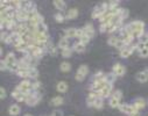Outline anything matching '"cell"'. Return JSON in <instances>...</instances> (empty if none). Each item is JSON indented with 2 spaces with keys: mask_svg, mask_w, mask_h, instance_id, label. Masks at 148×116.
Returning <instances> with one entry per match:
<instances>
[{
  "mask_svg": "<svg viewBox=\"0 0 148 116\" xmlns=\"http://www.w3.org/2000/svg\"><path fill=\"white\" fill-rule=\"evenodd\" d=\"M5 63H6V66L10 71H13V72H18L19 71V65L16 63V58L14 56L13 52H10L6 57H5Z\"/></svg>",
  "mask_w": 148,
  "mask_h": 116,
  "instance_id": "6da1fadb",
  "label": "cell"
},
{
  "mask_svg": "<svg viewBox=\"0 0 148 116\" xmlns=\"http://www.w3.org/2000/svg\"><path fill=\"white\" fill-rule=\"evenodd\" d=\"M41 100V95L40 93H27L26 94V103L28 106H35L38 104L39 101Z\"/></svg>",
  "mask_w": 148,
  "mask_h": 116,
  "instance_id": "7a4b0ae2",
  "label": "cell"
},
{
  "mask_svg": "<svg viewBox=\"0 0 148 116\" xmlns=\"http://www.w3.org/2000/svg\"><path fill=\"white\" fill-rule=\"evenodd\" d=\"M119 109L121 113L128 114V115H133V114H138V109L134 107V104H127V103H121L119 106Z\"/></svg>",
  "mask_w": 148,
  "mask_h": 116,
  "instance_id": "3957f363",
  "label": "cell"
},
{
  "mask_svg": "<svg viewBox=\"0 0 148 116\" xmlns=\"http://www.w3.org/2000/svg\"><path fill=\"white\" fill-rule=\"evenodd\" d=\"M89 73V67L88 65H81L78 67V71L76 73V80L78 81H83L85 79V75Z\"/></svg>",
  "mask_w": 148,
  "mask_h": 116,
  "instance_id": "277c9868",
  "label": "cell"
},
{
  "mask_svg": "<svg viewBox=\"0 0 148 116\" xmlns=\"http://www.w3.org/2000/svg\"><path fill=\"white\" fill-rule=\"evenodd\" d=\"M16 90H19L20 92H22L23 94H27L32 90V83H29L28 80H23V81L20 83V85L18 86Z\"/></svg>",
  "mask_w": 148,
  "mask_h": 116,
  "instance_id": "5b68a950",
  "label": "cell"
},
{
  "mask_svg": "<svg viewBox=\"0 0 148 116\" xmlns=\"http://www.w3.org/2000/svg\"><path fill=\"white\" fill-rule=\"evenodd\" d=\"M136 48H138L136 45H128V47H125L123 50H120V56H121L123 58H126V57L131 56V55L133 54V51H134Z\"/></svg>",
  "mask_w": 148,
  "mask_h": 116,
  "instance_id": "8992f818",
  "label": "cell"
},
{
  "mask_svg": "<svg viewBox=\"0 0 148 116\" xmlns=\"http://www.w3.org/2000/svg\"><path fill=\"white\" fill-rule=\"evenodd\" d=\"M15 19L19 20V21H26V20H29V13H27V12L23 11V9H19V11H16Z\"/></svg>",
  "mask_w": 148,
  "mask_h": 116,
  "instance_id": "52a82bcc",
  "label": "cell"
},
{
  "mask_svg": "<svg viewBox=\"0 0 148 116\" xmlns=\"http://www.w3.org/2000/svg\"><path fill=\"white\" fill-rule=\"evenodd\" d=\"M125 72H126V69H125V66H124L123 64H116V65L113 66V73H114L116 75L123 77V75L125 74Z\"/></svg>",
  "mask_w": 148,
  "mask_h": 116,
  "instance_id": "ba28073f",
  "label": "cell"
},
{
  "mask_svg": "<svg viewBox=\"0 0 148 116\" xmlns=\"http://www.w3.org/2000/svg\"><path fill=\"white\" fill-rule=\"evenodd\" d=\"M136 80L140 83H146L148 81V71H141L136 74Z\"/></svg>",
  "mask_w": 148,
  "mask_h": 116,
  "instance_id": "9c48e42d",
  "label": "cell"
},
{
  "mask_svg": "<svg viewBox=\"0 0 148 116\" xmlns=\"http://www.w3.org/2000/svg\"><path fill=\"white\" fill-rule=\"evenodd\" d=\"M111 92H112V85L107 84V85L105 86V88L99 93V96H100V98H107V96L111 94Z\"/></svg>",
  "mask_w": 148,
  "mask_h": 116,
  "instance_id": "30bf717a",
  "label": "cell"
},
{
  "mask_svg": "<svg viewBox=\"0 0 148 116\" xmlns=\"http://www.w3.org/2000/svg\"><path fill=\"white\" fill-rule=\"evenodd\" d=\"M83 30H84L85 35H88L90 38L95 36V29H93V26H92L91 23H88V24H86V26L83 28Z\"/></svg>",
  "mask_w": 148,
  "mask_h": 116,
  "instance_id": "8fae6325",
  "label": "cell"
},
{
  "mask_svg": "<svg viewBox=\"0 0 148 116\" xmlns=\"http://www.w3.org/2000/svg\"><path fill=\"white\" fill-rule=\"evenodd\" d=\"M12 96H13L14 99H16L18 101H26V94H23V93H22V92H20L19 90L13 91Z\"/></svg>",
  "mask_w": 148,
  "mask_h": 116,
  "instance_id": "7c38bea8",
  "label": "cell"
},
{
  "mask_svg": "<svg viewBox=\"0 0 148 116\" xmlns=\"http://www.w3.org/2000/svg\"><path fill=\"white\" fill-rule=\"evenodd\" d=\"M20 107L18 106V104H12L11 107H10V109H8V113H10V115H12V116H18L19 114H20Z\"/></svg>",
  "mask_w": 148,
  "mask_h": 116,
  "instance_id": "4fadbf2b",
  "label": "cell"
},
{
  "mask_svg": "<svg viewBox=\"0 0 148 116\" xmlns=\"http://www.w3.org/2000/svg\"><path fill=\"white\" fill-rule=\"evenodd\" d=\"M98 96H99V95H98V93H96V92L90 93L89 96H88V99H86L88 104H89V106H93V103H95V101H96V99H97Z\"/></svg>",
  "mask_w": 148,
  "mask_h": 116,
  "instance_id": "5bb4252c",
  "label": "cell"
},
{
  "mask_svg": "<svg viewBox=\"0 0 148 116\" xmlns=\"http://www.w3.org/2000/svg\"><path fill=\"white\" fill-rule=\"evenodd\" d=\"M63 98L62 96H55V98H53L51 100H50V104L51 106H56V107H58V106H61V104H63Z\"/></svg>",
  "mask_w": 148,
  "mask_h": 116,
  "instance_id": "9a60e30c",
  "label": "cell"
},
{
  "mask_svg": "<svg viewBox=\"0 0 148 116\" xmlns=\"http://www.w3.org/2000/svg\"><path fill=\"white\" fill-rule=\"evenodd\" d=\"M78 16V11H77V8H70L69 11H68V13H66V18L68 19H75V18H77Z\"/></svg>",
  "mask_w": 148,
  "mask_h": 116,
  "instance_id": "2e32d148",
  "label": "cell"
},
{
  "mask_svg": "<svg viewBox=\"0 0 148 116\" xmlns=\"http://www.w3.org/2000/svg\"><path fill=\"white\" fill-rule=\"evenodd\" d=\"M58 48H61L62 50H64V49L69 48V41H68V37H63V38H61L60 42H58Z\"/></svg>",
  "mask_w": 148,
  "mask_h": 116,
  "instance_id": "e0dca14e",
  "label": "cell"
},
{
  "mask_svg": "<svg viewBox=\"0 0 148 116\" xmlns=\"http://www.w3.org/2000/svg\"><path fill=\"white\" fill-rule=\"evenodd\" d=\"M145 106H146V101H145L143 99H141V98L136 99V100H135V102H134V107H135L138 110H139V109L145 108Z\"/></svg>",
  "mask_w": 148,
  "mask_h": 116,
  "instance_id": "ac0fdd59",
  "label": "cell"
},
{
  "mask_svg": "<svg viewBox=\"0 0 148 116\" xmlns=\"http://www.w3.org/2000/svg\"><path fill=\"white\" fill-rule=\"evenodd\" d=\"M77 35V29L76 28H68L65 30V37H76Z\"/></svg>",
  "mask_w": 148,
  "mask_h": 116,
  "instance_id": "d6986e66",
  "label": "cell"
},
{
  "mask_svg": "<svg viewBox=\"0 0 148 116\" xmlns=\"http://www.w3.org/2000/svg\"><path fill=\"white\" fill-rule=\"evenodd\" d=\"M57 91H58L60 93L66 92V91H68V84H66L65 81H60V83L57 84Z\"/></svg>",
  "mask_w": 148,
  "mask_h": 116,
  "instance_id": "ffe728a7",
  "label": "cell"
},
{
  "mask_svg": "<svg viewBox=\"0 0 148 116\" xmlns=\"http://www.w3.org/2000/svg\"><path fill=\"white\" fill-rule=\"evenodd\" d=\"M54 6H55L58 11H63V9H65V7H66L65 3L62 1V0H55V1H54Z\"/></svg>",
  "mask_w": 148,
  "mask_h": 116,
  "instance_id": "44dd1931",
  "label": "cell"
},
{
  "mask_svg": "<svg viewBox=\"0 0 148 116\" xmlns=\"http://www.w3.org/2000/svg\"><path fill=\"white\" fill-rule=\"evenodd\" d=\"M73 50L76 52H84L85 51V44H83L82 42H78L73 45Z\"/></svg>",
  "mask_w": 148,
  "mask_h": 116,
  "instance_id": "7402d4cb",
  "label": "cell"
},
{
  "mask_svg": "<svg viewBox=\"0 0 148 116\" xmlns=\"http://www.w3.org/2000/svg\"><path fill=\"white\" fill-rule=\"evenodd\" d=\"M103 106H104V100H103V98L98 96V98L96 99L95 103H93V107L97 108V109H100V108H103Z\"/></svg>",
  "mask_w": 148,
  "mask_h": 116,
  "instance_id": "603a6c76",
  "label": "cell"
},
{
  "mask_svg": "<svg viewBox=\"0 0 148 116\" xmlns=\"http://www.w3.org/2000/svg\"><path fill=\"white\" fill-rule=\"evenodd\" d=\"M36 29H38V33H40V34H47V26L45 24V22L39 23Z\"/></svg>",
  "mask_w": 148,
  "mask_h": 116,
  "instance_id": "cb8c5ba5",
  "label": "cell"
},
{
  "mask_svg": "<svg viewBox=\"0 0 148 116\" xmlns=\"http://www.w3.org/2000/svg\"><path fill=\"white\" fill-rule=\"evenodd\" d=\"M60 69H61L62 72H69V71L71 70V65H70V63H68V62H63V63L61 64Z\"/></svg>",
  "mask_w": 148,
  "mask_h": 116,
  "instance_id": "d4e9b609",
  "label": "cell"
},
{
  "mask_svg": "<svg viewBox=\"0 0 148 116\" xmlns=\"http://www.w3.org/2000/svg\"><path fill=\"white\" fill-rule=\"evenodd\" d=\"M28 74H29L30 78H36V77H38V74H39V71L36 70L35 67L30 66V67L28 69Z\"/></svg>",
  "mask_w": 148,
  "mask_h": 116,
  "instance_id": "484cf974",
  "label": "cell"
},
{
  "mask_svg": "<svg viewBox=\"0 0 148 116\" xmlns=\"http://www.w3.org/2000/svg\"><path fill=\"white\" fill-rule=\"evenodd\" d=\"M118 42H119V38L116 37V36H111L108 40H107V43H108L110 45H112V47H116V45L118 44Z\"/></svg>",
  "mask_w": 148,
  "mask_h": 116,
  "instance_id": "4316f807",
  "label": "cell"
},
{
  "mask_svg": "<svg viewBox=\"0 0 148 116\" xmlns=\"http://www.w3.org/2000/svg\"><path fill=\"white\" fill-rule=\"evenodd\" d=\"M118 14H119V16H120V19L124 21L127 16H128V11L127 9H125V8H119V11H118Z\"/></svg>",
  "mask_w": 148,
  "mask_h": 116,
  "instance_id": "83f0119b",
  "label": "cell"
},
{
  "mask_svg": "<svg viewBox=\"0 0 148 116\" xmlns=\"http://www.w3.org/2000/svg\"><path fill=\"white\" fill-rule=\"evenodd\" d=\"M116 79V74L114 73H110V74H105V80L107 84H112Z\"/></svg>",
  "mask_w": 148,
  "mask_h": 116,
  "instance_id": "f1b7e54d",
  "label": "cell"
},
{
  "mask_svg": "<svg viewBox=\"0 0 148 116\" xmlns=\"http://www.w3.org/2000/svg\"><path fill=\"white\" fill-rule=\"evenodd\" d=\"M110 106L112 107V108H119V100H117V99H114V98H111L110 99Z\"/></svg>",
  "mask_w": 148,
  "mask_h": 116,
  "instance_id": "f546056e",
  "label": "cell"
},
{
  "mask_svg": "<svg viewBox=\"0 0 148 116\" xmlns=\"http://www.w3.org/2000/svg\"><path fill=\"white\" fill-rule=\"evenodd\" d=\"M71 54H72V50H71L70 48H66V49L62 50V56H63V57H65V58L70 57V56H71Z\"/></svg>",
  "mask_w": 148,
  "mask_h": 116,
  "instance_id": "4dcf8cb0",
  "label": "cell"
},
{
  "mask_svg": "<svg viewBox=\"0 0 148 116\" xmlns=\"http://www.w3.org/2000/svg\"><path fill=\"white\" fill-rule=\"evenodd\" d=\"M112 98H114V99H117V100H119L120 101V99L123 98V93H121V91H114L113 92V94H112Z\"/></svg>",
  "mask_w": 148,
  "mask_h": 116,
  "instance_id": "1f68e13d",
  "label": "cell"
},
{
  "mask_svg": "<svg viewBox=\"0 0 148 116\" xmlns=\"http://www.w3.org/2000/svg\"><path fill=\"white\" fill-rule=\"evenodd\" d=\"M79 42H82L83 44H88V43L90 42V37H89L88 35H85V34H84V35L79 38Z\"/></svg>",
  "mask_w": 148,
  "mask_h": 116,
  "instance_id": "d6a6232c",
  "label": "cell"
},
{
  "mask_svg": "<svg viewBox=\"0 0 148 116\" xmlns=\"http://www.w3.org/2000/svg\"><path fill=\"white\" fill-rule=\"evenodd\" d=\"M139 54H140V57H142V58H147V57H148V49L143 48V49L139 50Z\"/></svg>",
  "mask_w": 148,
  "mask_h": 116,
  "instance_id": "836d02e7",
  "label": "cell"
},
{
  "mask_svg": "<svg viewBox=\"0 0 148 116\" xmlns=\"http://www.w3.org/2000/svg\"><path fill=\"white\" fill-rule=\"evenodd\" d=\"M8 40H10V35H8L6 31H3V33H1V41L5 42V43H7Z\"/></svg>",
  "mask_w": 148,
  "mask_h": 116,
  "instance_id": "e575fe53",
  "label": "cell"
},
{
  "mask_svg": "<svg viewBox=\"0 0 148 116\" xmlns=\"http://www.w3.org/2000/svg\"><path fill=\"white\" fill-rule=\"evenodd\" d=\"M55 20H56L57 22H63V21H64V15L60 12V13L55 14Z\"/></svg>",
  "mask_w": 148,
  "mask_h": 116,
  "instance_id": "d590c367",
  "label": "cell"
},
{
  "mask_svg": "<svg viewBox=\"0 0 148 116\" xmlns=\"http://www.w3.org/2000/svg\"><path fill=\"white\" fill-rule=\"evenodd\" d=\"M48 52H49L51 56H56V55H57V48H55L54 45H51V47L48 49Z\"/></svg>",
  "mask_w": 148,
  "mask_h": 116,
  "instance_id": "8d00e7d4",
  "label": "cell"
},
{
  "mask_svg": "<svg viewBox=\"0 0 148 116\" xmlns=\"http://www.w3.org/2000/svg\"><path fill=\"white\" fill-rule=\"evenodd\" d=\"M40 85H41V83H40V81H35V83H33V84H32V88L36 91V90H39V88H40Z\"/></svg>",
  "mask_w": 148,
  "mask_h": 116,
  "instance_id": "74e56055",
  "label": "cell"
},
{
  "mask_svg": "<svg viewBox=\"0 0 148 116\" xmlns=\"http://www.w3.org/2000/svg\"><path fill=\"white\" fill-rule=\"evenodd\" d=\"M0 93H1V94H0V96H1V99L4 100L6 98V90L4 87H1V88H0Z\"/></svg>",
  "mask_w": 148,
  "mask_h": 116,
  "instance_id": "f35d334b",
  "label": "cell"
},
{
  "mask_svg": "<svg viewBox=\"0 0 148 116\" xmlns=\"http://www.w3.org/2000/svg\"><path fill=\"white\" fill-rule=\"evenodd\" d=\"M51 116H63V111H61V110H55Z\"/></svg>",
  "mask_w": 148,
  "mask_h": 116,
  "instance_id": "ab89813d",
  "label": "cell"
},
{
  "mask_svg": "<svg viewBox=\"0 0 148 116\" xmlns=\"http://www.w3.org/2000/svg\"><path fill=\"white\" fill-rule=\"evenodd\" d=\"M6 69H7V66H6V63H5V60L3 59V60H1V70L4 71V70H6Z\"/></svg>",
  "mask_w": 148,
  "mask_h": 116,
  "instance_id": "60d3db41",
  "label": "cell"
},
{
  "mask_svg": "<svg viewBox=\"0 0 148 116\" xmlns=\"http://www.w3.org/2000/svg\"><path fill=\"white\" fill-rule=\"evenodd\" d=\"M143 48H146V49H148V41L143 43Z\"/></svg>",
  "mask_w": 148,
  "mask_h": 116,
  "instance_id": "b9f144b4",
  "label": "cell"
},
{
  "mask_svg": "<svg viewBox=\"0 0 148 116\" xmlns=\"http://www.w3.org/2000/svg\"><path fill=\"white\" fill-rule=\"evenodd\" d=\"M25 116H33V115H30V114H26Z\"/></svg>",
  "mask_w": 148,
  "mask_h": 116,
  "instance_id": "7bdbcfd3",
  "label": "cell"
}]
</instances>
